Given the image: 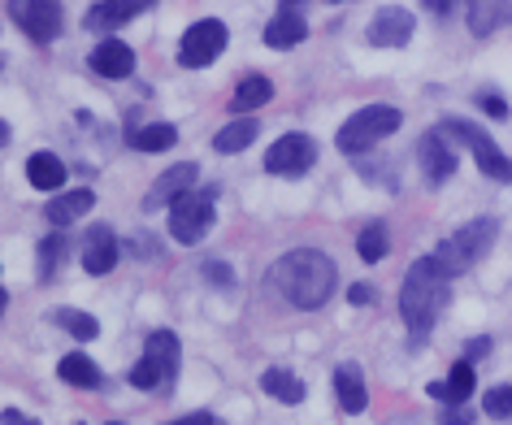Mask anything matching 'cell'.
<instances>
[{
    "label": "cell",
    "mask_w": 512,
    "mask_h": 425,
    "mask_svg": "<svg viewBox=\"0 0 512 425\" xmlns=\"http://www.w3.org/2000/svg\"><path fill=\"white\" fill-rule=\"evenodd\" d=\"M270 287L283 295L291 308H322L339 287V269L326 252L317 248H296L278 256L270 269Z\"/></svg>",
    "instance_id": "cell-1"
},
{
    "label": "cell",
    "mask_w": 512,
    "mask_h": 425,
    "mask_svg": "<svg viewBox=\"0 0 512 425\" xmlns=\"http://www.w3.org/2000/svg\"><path fill=\"white\" fill-rule=\"evenodd\" d=\"M443 304H447V274L439 269L434 256H421V261L408 265L404 291H400V313L408 321V330L430 334V326L443 313Z\"/></svg>",
    "instance_id": "cell-2"
},
{
    "label": "cell",
    "mask_w": 512,
    "mask_h": 425,
    "mask_svg": "<svg viewBox=\"0 0 512 425\" xmlns=\"http://www.w3.org/2000/svg\"><path fill=\"white\" fill-rule=\"evenodd\" d=\"M495 235H499L495 217H473V222H465L456 235H447L439 248H434V261H439V269L447 278L469 274V269L495 248Z\"/></svg>",
    "instance_id": "cell-3"
},
{
    "label": "cell",
    "mask_w": 512,
    "mask_h": 425,
    "mask_svg": "<svg viewBox=\"0 0 512 425\" xmlns=\"http://www.w3.org/2000/svg\"><path fill=\"white\" fill-rule=\"evenodd\" d=\"M400 122H404V113L395 105H365L339 126L335 144H339V152H348V157H361V152H369L378 139L400 131Z\"/></svg>",
    "instance_id": "cell-4"
},
{
    "label": "cell",
    "mask_w": 512,
    "mask_h": 425,
    "mask_svg": "<svg viewBox=\"0 0 512 425\" xmlns=\"http://www.w3.org/2000/svg\"><path fill=\"white\" fill-rule=\"evenodd\" d=\"M439 131H443L447 139H460V144H469V148H473V161H478V170H482L486 178H495V183H512V161L504 157V152H499V144L482 131V126H473V122H465V118H447Z\"/></svg>",
    "instance_id": "cell-5"
},
{
    "label": "cell",
    "mask_w": 512,
    "mask_h": 425,
    "mask_svg": "<svg viewBox=\"0 0 512 425\" xmlns=\"http://www.w3.org/2000/svg\"><path fill=\"white\" fill-rule=\"evenodd\" d=\"M213 196H217L213 187H204V191L196 187V191H187L183 200L170 204V235H174L178 243H200V239L213 230V222H217Z\"/></svg>",
    "instance_id": "cell-6"
},
{
    "label": "cell",
    "mask_w": 512,
    "mask_h": 425,
    "mask_svg": "<svg viewBox=\"0 0 512 425\" xmlns=\"http://www.w3.org/2000/svg\"><path fill=\"white\" fill-rule=\"evenodd\" d=\"M9 14H14L22 35H27L31 44H40V48L53 44L61 35V22H66V14H61V0H14V5H9Z\"/></svg>",
    "instance_id": "cell-7"
},
{
    "label": "cell",
    "mask_w": 512,
    "mask_h": 425,
    "mask_svg": "<svg viewBox=\"0 0 512 425\" xmlns=\"http://www.w3.org/2000/svg\"><path fill=\"white\" fill-rule=\"evenodd\" d=\"M226 40H230V35H226V22H217V18L196 22V27L183 35V44H178V66H187V70L213 66V61L222 57Z\"/></svg>",
    "instance_id": "cell-8"
},
{
    "label": "cell",
    "mask_w": 512,
    "mask_h": 425,
    "mask_svg": "<svg viewBox=\"0 0 512 425\" xmlns=\"http://www.w3.org/2000/svg\"><path fill=\"white\" fill-rule=\"evenodd\" d=\"M313 161H317L313 135H283V139H274L270 152H265V170H270V174H283V178L309 174Z\"/></svg>",
    "instance_id": "cell-9"
},
{
    "label": "cell",
    "mask_w": 512,
    "mask_h": 425,
    "mask_svg": "<svg viewBox=\"0 0 512 425\" xmlns=\"http://www.w3.org/2000/svg\"><path fill=\"white\" fill-rule=\"evenodd\" d=\"M417 161L421 170H426L430 183H447V178L456 174V152H452V139L443 131H426L417 139Z\"/></svg>",
    "instance_id": "cell-10"
},
{
    "label": "cell",
    "mask_w": 512,
    "mask_h": 425,
    "mask_svg": "<svg viewBox=\"0 0 512 425\" xmlns=\"http://www.w3.org/2000/svg\"><path fill=\"white\" fill-rule=\"evenodd\" d=\"M196 178H200V170L191 161H183V165H170L161 178H157V187L148 191V209H170L174 200H183L187 191H196Z\"/></svg>",
    "instance_id": "cell-11"
},
{
    "label": "cell",
    "mask_w": 512,
    "mask_h": 425,
    "mask_svg": "<svg viewBox=\"0 0 512 425\" xmlns=\"http://www.w3.org/2000/svg\"><path fill=\"white\" fill-rule=\"evenodd\" d=\"M369 44L374 48H404L408 40H413V14L408 9H378V18L369 22Z\"/></svg>",
    "instance_id": "cell-12"
},
{
    "label": "cell",
    "mask_w": 512,
    "mask_h": 425,
    "mask_svg": "<svg viewBox=\"0 0 512 425\" xmlns=\"http://www.w3.org/2000/svg\"><path fill=\"white\" fill-rule=\"evenodd\" d=\"M144 5H152V0H96V5L87 9L83 27H87V31H96V35L118 31V27H126V22H131Z\"/></svg>",
    "instance_id": "cell-13"
},
{
    "label": "cell",
    "mask_w": 512,
    "mask_h": 425,
    "mask_svg": "<svg viewBox=\"0 0 512 425\" xmlns=\"http://www.w3.org/2000/svg\"><path fill=\"white\" fill-rule=\"evenodd\" d=\"M465 22L478 40H486L512 22V0H465Z\"/></svg>",
    "instance_id": "cell-14"
},
{
    "label": "cell",
    "mask_w": 512,
    "mask_h": 425,
    "mask_svg": "<svg viewBox=\"0 0 512 425\" xmlns=\"http://www.w3.org/2000/svg\"><path fill=\"white\" fill-rule=\"evenodd\" d=\"M178 356H183V343H178V334H170V330L148 334V343H144V360L161 373V382H165V386H170V382L178 378Z\"/></svg>",
    "instance_id": "cell-15"
},
{
    "label": "cell",
    "mask_w": 512,
    "mask_h": 425,
    "mask_svg": "<svg viewBox=\"0 0 512 425\" xmlns=\"http://www.w3.org/2000/svg\"><path fill=\"white\" fill-rule=\"evenodd\" d=\"M118 265V239H113L109 226H92L83 239V269L87 274H109V269Z\"/></svg>",
    "instance_id": "cell-16"
},
{
    "label": "cell",
    "mask_w": 512,
    "mask_h": 425,
    "mask_svg": "<svg viewBox=\"0 0 512 425\" xmlns=\"http://www.w3.org/2000/svg\"><path fill=\"white\" fill-rule=\"evenodd\" d=\"M92 70L105 79H126L135 74V48L122 40H100V48H92Z\"/></svg>",
    "instance_id": "cell-17"
},
{
    "label": "cell",
    "mask_w": 512,
    "mask_h": 425,
    "mask_svg": "<svg viewBox=\"0 0 512 425\" xmlns=\"http://www.w3.org/2000/svg\"><path fill=\"white\" fill-rule=\"evenodd\" d=\"M304 35H309V18L300 14V9L283 5L278 14L270 18V27H265V44L270 48H296Z\"/></svg>",
    "instance_id": "cell-18"
},
{
    "label": "cell",
    "mask_w": 512,
    "mask_h": 425,
    "mask_svg": "<svg viewBox=\"0 0 512 425\" xmlns=\"http://www.w3.org/2000/svg\"><path fill=\"white\" fill-rule=\"evenodd\" d=\"M335 395H339V408L343 412H365L369 404V391H365V378H361V365L356 360H343V365L335 369Z\"/></svg>",
    "instance_id": "cell-19"
},
{
    "label": "cell",
    "mask_w": 512,
    "mask_h": 425,
    "mask_svg": "<svg viewBox=\"0 0 512 425\" xmlns=\"http://www.w3.org/2000/svg\"><path fill=\"white\" fill-rule=\"evenodd\" d=\"M92 209H96V191H87V187H74V191H66V196L48 200L44 217H48V222H53V226L61 230V226L79 222V217H83V213H92Z\"/></svg>",
    "instance_id": "cell-20"
},
{
    "label": "cell",
    "mask_w": 512,
    "mask_h": 425,
    "mask_svg": "<svg viewBox=\"0 0 512 425\" xmlns=\"http://www.w3.org/2000/svg\"><path fill=\"white\" fill-rule=\"evenodd\" d=\"M27 178H31V187H40V191H57V187H66V165H61L57 152H31Z\"/></svg>",
    "instance_id": "cell-21"
},
{
    "label": "cell",
    "mask_w": 512,
    "mask_h": 425,
    "mask_svg": "<svg viewBox=\"0 0 512 425\" xmlns=\"http://www.w3.org/2000/svg\"><path fill=\"white\" fill-rule=\"evenodd\" d=\"M430 395L439 399V404H465V399L473 395V365L469 360H456V369H452V378L447 382H430Z\"/></svg>",
    "instance_id": "cell-22"
},
{
    "label": "cell",
    "mask_w": 512,
    "mask_h": 425,
    "mask_svg": "<svg viewBox=\"0 0 512 425\" xmlns=\"http://www.w3.org/2000/svg\"><path fill=\"white\" fill-rule=\"evenodd\" d=\"M256 135H261V126H256V118H235L230 126H222V131H217L213 148L222 152V157H235V152H243V148H248Z\"/></svg>",
    "instance_id": "cell-23"
},
{
    "label": "cell",
    "mask_w": 512,
    "mask_h": 425,
    "mask_svg": "<svg viewBox=\"0 0 512 425\" xmlns=\"http://www.w3.org/2000/svg\"><path fill=\"white\" fill-rule=\"evenodd\" d=\"M57 373H61V382L83 386V391H92V386L105 382V378H100V369H96V360H92V356H83V352H70V356L57 365Z\"/></svg>",
    "instance_id": "cell-24"
},
{
    "label": "cell",
    "mask_w": 512,
    "mask_h": 425,
    "mask_svg": "<svg viewBox=\"0 0 512 425\" xmlns=\"http://www.w3.org/2000/svg\"><path fill=\"white\" fill-rule=\"evenodd\" d=\"M261 391L274 395L278 404H300V399H304V382L296 378V373H287V369H265L261 373Z\"/></svg>",
    "instance_id": "cell-25"
},
{
    "label": "cell",
    "mask_w": 512,
    "mask_h": 425,
    "mask_svg": "<svg viewBox=\"0 0 512 425\" xmlns=\"http://www.w3.org/2000/svg\"><path fill=\"white\" fill-rule=\"evenodd\" d=\"M274 96V83L265 79V74H248L239 87H235V113H252V109H261L265 100Z\"/></svg>",
    "instance_id": "cell-26"
},
{
    "label": "cell",
    "mask_w": 512,
    "mask_h": 425,
    "mask_svg": "<svg viewBox=\"0 0 512 425\" xmlns=\"http://www.w3.org/2000/svg\"><path fill=\"white\" fill-rule=\"evenodd\" d=\"M178 144V131L170 122H157V126H144V131H131V148L139 152H170Z\"/></svg>",
    "instance_id": "cell-27"
},
{
    "label": "cell",
    "mask_w": 512,
    "mask_h": 425,
    "mask_svg": "<svg viewBox=\"0 0 512 425\" xmlns=\"http://www.w3.org/2000/svg\"><path fill=\"white\" fill-rule=\"evenodd\" d=\"M53 321H57V326H66V334H74L79 343H92L100 334V321L92 313H79V308H57Z\"/></svg>",
    "instance_id": "cell-28"
},
{
    "label": "cell",
    "mask_w": 512,
    "mask_h": 425,
    "mask_svg": "<svg viewBox=\"0 0 512 425\" xmlns=\"http://www.w3.org/2000/svg\"><path fill=\"white\" fill-rule=\"evenodd\" d=\"M356 252H361V261H365V265H378L382 256L391 252V235H387V226H382V222L365 226V230H361V239H356Z\"/></svg>",
    "instance_id": "cell-29"
},
{
    "label": "cell",
    "mask_w": 512,
    "mask_h": 425,
    "mask_svg": "<svg viewBox=\"0 0 512 425\" xmlns=\"http://www.w3.org/2000/svg\"><path fill=\"white\" fill-rule=\"evenodd\" d=\"M482 412L495 421H508L512 417V386H491V391L482 395Z\"/></svg>",
    "instance_id": "cell-30"
},
{
    "label": "cell",
    "mask_w": 512,
    "mask_h": 425,
    "mask_svg": "<svg viewBox=\"0 0 512 425\" xmlns=\"http://www.w3.org/2000/svg\"><path fill=\"white\" fill-rule=\"evenodd\" d=\"M61 252H66V235H48V239L40 243V278H53Z\"/></svg>",
    "instance_id": "cell-31"
},
{
    "label": "cell",
    "mask_w": 512,
    "mask_h": 425,
    "mask_svg": "<svg viewBox=\"0 0 512 425\" xmlns=\"http://www.w3.org/2000/svg\"><path fill=\"white\" fill-rule=\"evenodd\" d=\"M131 386H139V391H157V386H165L161 382V373L148 365V360H139V365L131 369Z\"/></svg>",
    "instance_id": "cell-32"
},
{
    "label": "cell",
    "mask_w": 512,
    "mask_h": 425,
    "mask_svg": "<svg viewBox=\"0 0 512 425\" xmlns=\"http://www.w3.org/2000/svg\"><path fill=\"white\" fill-rule=\"evenodd\" d=\"M204 278L217 282V287H230V282H235V274H230L222 261H204Z\"/></svg>",
    "instance_id": "cell-33"
},
{
    "label": "cell",
    "mask_w": 512,
    "mask_h": 425,
    "mask_svg": "<svg viewBox=\"0 0 512 425\" xmlns=\"http://www.w3.org/2000/svg\"><path fill=\"white\" fill-rule=\"evenodd\" d=\"M439 425H473V412H469L465 404H452V408H447L443 417H439Z\"/></svg>",
    "instance_id": "cell-34"
},
{
    "label": "cell",
    "mask_w": 512,
    "mask_h": 425,
    "mask_svg": "<svg viewBox=\"0 0 512 425\" xmlns=\"http://www.w3.org/2000/svg\"><path fill=\"white\" fill-rule=\"evenodd\" d=\"M170 425H222L213 417V412H187V417H178V421H170Z\"/></svg>",
    "instance_id": "cell-35"
},
{
    "label": "cell",
    "mask_w": 512,
    "mask_h": 425,
    "mask_svg": "<svg viewBox=\"0 0 512 425\" xmlns=\"http://www.w3.org/2000/svg\"><path fill=\"white\" fill-rule=\"evenodd\" d=\"M478 105H482L486 113H491V118H508V105H504L499 96H478Z\"/></svg>",
    "instance_id": "cell-36"
},
{
    "label": "cell",
    "mask_w": 512,
    "mask_h": 425,
    "mask_svg": "<svg viewBox=\"0 0 512 425\" xmlns=\"http://www.w3.org/2000/svg\"><path fill=\"white\" fill-rule=\"evenodd\" d=\"M348 300L352 304H369V300H374V287H369V282H356V287L348 291Z\"/></svg>",
    "instance_id": "cell-37"
},
{
    "label": "cell",
    "mask_w": 512,
    "mask_h": 425,
    "mask_svg": "<svg viewBox=\"0 0 512 425\" xmlns=\"http://www.w3.org/2000/svg\"><path fill=\"white\" fill-rule=\"evenodd\" d=\"M0 425H40V421L22 417V412H18V408H5V412H0Z\"/></svg>",
    "instance_id": "cell-38"
},
{
    "label": "cell",
    "mask_w": 512,
    "mask_h": 425,
    "mask_svg": "<svg viewBox=\"0 0 512 425\" xmlns=\"http://www.w3.org/2000/svg\"><path fill=\"white\" fill-rule=\"evenodd\" d=\"M421 5H426L430 14H452V5H456V0H421Z\"/></svg>",
    "instance_id": "cell-39"
},
{
    "label": "cell",
    "mask_w": 512,
    "mask_h": 425,
    "mask_svg": "<svg viewBox=\"0 0 512 425\" xmlns=\"http://www.w3.org/2000/svg\"><path fill=\"white\" fill-rule=\"evenodd\" d=\"M465 352H469V356H486V352H491V339H473Z\"/></svg>",
    "instance_id": "cell-40"
},
{
    "label": "cell",
    "mask_w": 512,
    "mask_h": 425,
    "mask_svg": "<svg viewBox=\"0 0 512 425\" xmlns=\"http://www.w3.org/2000/svg\"><path fill=\"white\" fill-rule=\"evenodd\" d=\"M283 5H296V0H283ZM335 5H339V0H335Z\"/></svg>",
    "instance_id": "cell-41"
},
{
    "label": "cell",
    "mask_w": 512,
    "mask_h": 425,
    "mask_svg": "<svg viewBox=\"0 0 512 425\" xmlns=\"http://www.w3.org/2000/svg\"><path fill=\"white\" fill-rule=\"evenodd\" d=\"M109 425H122V421H109Z\"/></svg>",
    "instance_id": "cell-42"
}]
</instances>
